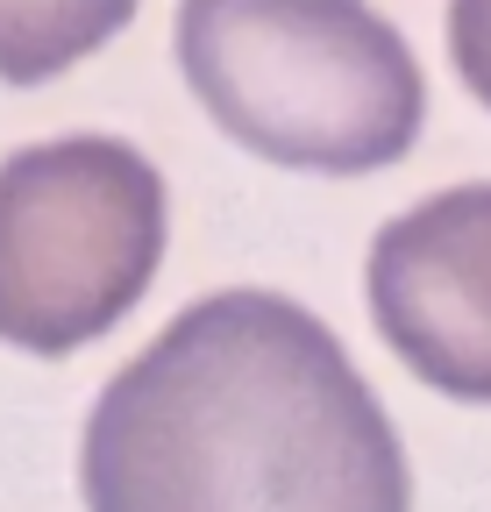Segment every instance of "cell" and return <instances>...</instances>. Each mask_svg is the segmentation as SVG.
Listing matches in <instances>:
<instances>
[{
    "mask_svg": "<svg viewBox=\"0 0 491 512\" xmlns=\"http://www.w3.org/2000/svg\"><path fill=\"white\" fill-rule=\"evenodd\" d=\"M86 512H413L392 413L314 306L264 285L193 299L79 434Z\"/></svg>",
    "mask_w": 491,
    "mask_h": 512,
    "instance_id": "1",
    "label": "cell"
},
{
    "mask_svg": "<svg viewBox=\"0 0 491 512\" xmlns=\"http://www.w3.org/2000/svg\"><path fill=\"white\" fill-rule=\"evenodd\" d=\"M178 72L285 171H385L427 121L420 57L371 0H178Z\"/></svg>",
    "mask_w": 491,
    "mask_h": 512,
    "instance_id": "2",
    "label": "cell"
},
{
    "mask_svg": "<svg viewBox=\"0 0 491 512\" xmlns=\"http://www.w3.org/2000/svg\"><path fill=\"white\" fill-rule=\"evenodd\" d=\"M164 171L121 136H50L0 164V342L72 356L136 313L164 264Z\"/></svg>",
    "mask_w": 491,
    "mask_h": 512,
    "instance_id": "3",
    "label": "cell"
},
{
    "mask_svg": "<svg viewBox=\"0 0 491 512\" xmlns=\"http://www.w3.org/2000/svg\"><path fill=\"white\" fill-rule=\"evenodd\" d=\"M363 292L378 335L420 384L491 406V178L392 214L371 235Z\"/></svg>",
    "mask_w": 491,
    "mask_h": 512,
    "instance_id": "4",
    "label": "cell"
},
{
    "mask_svg": "<svg viewBox=\"0 0 491 512\" xmlns=\"http://www.w3.org/2000/svg\"><path fill=\"white\" fill-rule=\"evenodd\" d=\"M136 0H0V79L36 86L79 64L93 43L121 36Z\"/></svg>",
    "mask_w": 491,
    "mask_h": 512,
    "instance_id": "5",
    "label": "cell"
},
{
    "mask_svg": "<svg viewBox=\"0 0 491 512\" xmlns=\"http://www.w3.org/2000/svg\"><path fill=\"white\" fill-rule=\"evenodd\" d=\"M449 57L463 86L491 107V0H449Z\"/></svg>",
    "mask_w": 491,
    "mask_h": 512,
    "instance_id": "6",
    "label": "cell"
}]
</instances>
